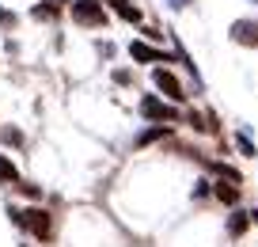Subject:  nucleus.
<instances>
[{
    "label": "nucleus",
    "instance_id": "f257e3e1",
    "mask_svg": "<svg viewBox=\"0 0 258 247\" xmlns=\"http://www.w3.org/2000/svg\"><path fill=\"white\" fill-rule=\"evenodd\" d=\"M8 217H12L23 232H31L34 239H42V243H49V239H53V217H49L46 209H38V206H31V209H8Z\"/></svg>",
    "mask_w": 258,
    "mask_h": 247
},
{
    "label": "nucleus",
    "instance_id": "f03ea898",
    "mask_svg": "<svg viewBox=\"0 0 258 247\" xmlns=\"http://www.w3.org/2000/svg\"><path fill=\"white\" fill-rule=\"evenodd\" d=\"M69 16L76 27H88V31H103L110 23V12H106L103 0H73L69 4Z\"/></svg>",
    "mask_w": 258,
    "mask_h": 247
},
{
    "label": "nucleus",
    "instance_id": "7ed1b4c3",
    "mask_svg": "<svg viewBox=\"0 0 258 247\" xmlns=\"http://www.w3.org/2000/svg\"><path fill=\"white\" fill-rule=\"evenodd\" d=\"M137 114L148 122V126H171V122H178V111H175V103H167L163 95H141V103H137Z\"/></svg>",
    "mask_w": 258,
    "mask_h": 247
},
{
    "label": "nucleus",
    "instance_id": "20e7f679",
    "mask_svg": "<svg viewBox=\"0 0 258 247\" xmlns=\"http://www.w3.org/2000/svg\"><path fill=\"white\" fill-rule=\"evenodd\" d=\"M129 57L137 65H178V54H167L163 46H156V42H148V38L129 42Z\"/></svg>",
    "mask_w": 258,
    "mask_h": 247
},
{
    "label": "nucleus",
    "instance_id": "39448f33",
    "mask_svg": "<svg viewBox=\"0 0 258 247\" xmlns=\"http://www.w3.org/2000/svg\"><path fill=\"white\" fill-rule=\"evenodd\" d=\"M152 84H156V91H163L167 103H186V99H190L186 88H182V80H178L167 65H156V69H152Z\"/></svg>",
    "mask_w": 258,
    "mask_h": 247
},
{
    "label": "nucleus",
    "instance_id": "423d86ee",
    "mask_svg": "<svg viewBox=\"0 0 258 247\" xmlns=\"http://www.w3.org/2000/svg\"><path fill=\"white\" fill-rule=\"evenodd\" d=\"M228 38H232L235 46H243V50H258V19H250V16L232 19V27H228Z\"/></svg>",
    "mask_w": 258,
    "mask_h": 247
},
{
    "label": "nucleus",
    "instance_id": "0eeeda50",
    "mask_svg": "<svg viewBox=\"0 0 258 247\" xmlns=\"http://www.w3.org/2000/svg\"><path fill=\"white\" fill-rule=\"evenodd\" d=\"M106 12H114V16L121 19V23H145V12L137 8V0H103Z\"/></svg>",
    "mask_w": 258,
    "mask_h": 247
},
{
    "label": "nucleus",
    "instance_id": "6e6552de",
    "mask_svg": "<svg viewBox=\"0 0 258 247\" xmlns=\"http://www.w3.org/2000/svg\"><path fill=\"white\" fill-rule=\"evenodd\" d=\"M213 198H217L220 206L235 209V206H239V198H243V190L235 186V179H224V175H220L217 183H213Z\"/></svg>",
    "mask_w": 258,
    "mask_h": 247
},
{
    "label": "nucleus",
    "instance_id": "1a4fd4ad",
    "mask_svg": "<svg viewBox=\"0 0 258 247\" xmlns=\"http://www.w3.org/2000/svg\"><path fill=\"white\" fill-rule=\"evenodd\" d=\"M250 224H254L250 209H232V213H228V221H224V232H228V239H243Z\"/></svg>",
    "mask_w": 258,
    "mask_h": 247
},
{
    "label": "nucleus",
    "instance_id": "9d476101",
    "mask_svg": "<svg viewBox=\"0 0 258 247\" xmlns=\"http://www.w3.org/2000/svg\"><path fill=\"white\" fill-rule=\"evenodd\" d=\"M69 4H73V0H42V4H34V8H31V16L34 19H57Z\"/></svg>",
    "mask_w": 258,
    "mask_h": 247
},
{
    "label": "nucleus",
    "instance_id": "9b49d317",
    "mask_svg": "<svg viewBox=\"0 0 258 247\" xmlns=\"http://www.w3.org/2000/svg\"><path fill=\"white\" fill-rule=\"evenodd\" d=\"M171 137V126H148L145 133H137V141H133V149H148V144H160Z\"/></svg>",
    "mask_w": 258,
    "mask_h": 247
},
{
    "label": "nucleus",
    "instance_id": "f8f14e48",
    "mask_svg": "<svg viewBox=\"0 0 258 247\" xmlns=\"http://www.w3.org/2000/svg\"><path fill=\"white\" fill-rule=\"evenodd\" d=\"M16 183H19V168H16V160L0 152V186H16Z\"/></svg>",
    "mask_w": 258,
    "mask_h": 247
},
{
    "label": "nucleus",
    "instance_id": "ddd939ff",
    "mask_svg": "<svg viewBox=\"0 0 258 247\" xmlns=\"http://www.w3.org/2000/svg\"><path fill=\"white\" fill-rule=\"evenodd\" d=\"M182 122H186V126H194L198 133H213V129H217V126H209V122H205L198 111H186V114H182Z\"/></svg>",
    "mask_w": 258,
    "mask_h": 247
},
{
    "label": "nucleus",
    "instance_id": "4468645a",
    "mask_svg": "<svg viewBox=\"0 0 258 247\" xmlns=\"http://www.w3.org/2000/svg\"><path fill=\"white\" fill-rule=\"evenodd\" d=\"M235 149H239V156H250L254 160L258 156V149H254V141H250L247 133H235Z\"/></svg>",
    "mask_w": 258,
    "mask_h": 247
},
{
    "label": "nucleus",
    "instance_id": "2eb2a0df",
    "mask_svg": "<svg viewBox=\"0 0 258 247\" xmlns=\"http://www.w3.org/2000/svg\"><path fill=\"white\" fill-rule=\"evenodd\" d=\"M0 141H4V144H16V149H19V144H23V133H19V129H0Z\"/></svg>",
    "mask_w": 258,
    "mask_h": 247
},
{
    "label": "nucleus",
    "instance_id": "dca6fc26",
    "mask_svg": "<svg viewBox=\"0 0 258 247\" xmlns=\"http://www.w3.org/2000/svg\"><path fill=\"white\" fill-rule=\"evenodd\" d=\"M114 84H118V88H129V84H133V72L129 69H114Z\"/></svg>",
    "mask_w": 258,
    "mask_h": 247
},
{
    "label": "nucleus",
    "instance_id": "f3484780",
    "mask_svg": "<svg viewBox=\"0 0 258 247\" xmlns=\"http://www.w3.org/2000/svg\"><path fill=\"white\" fill-rule=\"evenodd\" d=\"M16 190H19V194H27V198H42V190H38V186H34V183H23V179L16 183Z\"/></svg>",
    "mask_w": 258,
    "mask_h": 247
},
{
    "label": "nucleus",
    "instance_id": "a211bd4d",
    "mask_svg": "<svg viewBox=\"0 0 258 247\" xmlns=\"http://www.w3.org/2000/svg\"><path fill=\"white\" fill-rule=\"evenodd\" d=\"M0 27H8V31H12V27H16V12L0 8Z\"/></svg>",
    "mask_w": 258,
    "mask_h": 247
},
{
    "label": "nucleus",
    "instance_id": "6ab92c4d",
    "mask_svg": "<svg viewBox=\"0 0 258 247\" xmlns=\"http://www.w3.org/2000/svg\"><path fill=\"white\" fill-rule=\"evenodd\" d=\"M167 8H175V12H182V8H190V4H198V0H163Z\"/></svg>",
    "mask_w": 258,
    "mask_h": 247
},
{
    "label": "nucleus",
    "instance_id": "aec40b11",
    "mask_svg": "<svg viewBox=\"0 0 258 247\" xmlns=\"http://www.w3.org/2000/svg\"><path fill=\"white\" fill-rule=\"evenodd\" d=\"M250 217H254V224H258V209H250Z\"/></svg>",
    "mask_w": 258,
    "mask_h": 247
},
{
    "label": "nucleus",
    "instance_id": "412c9836",
    "mask_svg": "<svg viewBox=\"0 0 258 247\" xmlns=\"http://www.w3.org/2000/svg\"><path fill=\"white\" fill-rule=\"evenodd\" d=\"M250 4H258V0H250Z\"/></svg>",
    "mask_w": 258,
    "mask_h": 247
}]
</instances>
